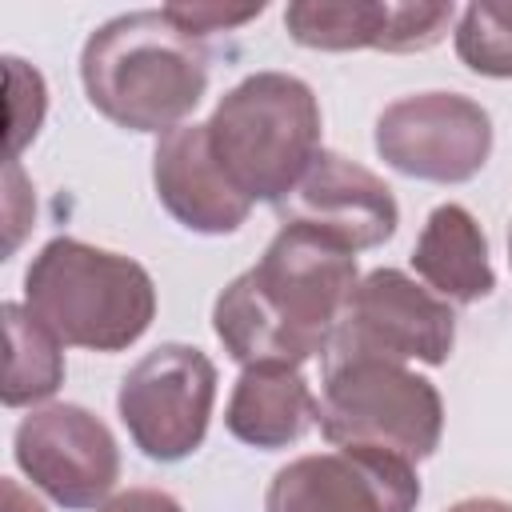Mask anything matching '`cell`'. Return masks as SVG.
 Returning a JSON list of instances; mask_svg holds the SVG:
<instances>
[{"mask_svg": "<svg viewBox=\"0 0 512 512\" xmlns=\"http://www.w3.org/2000/svg\"><path fill=\"white\" fill-rule=\"evenodd\" d=\"M356 284L352 248L308 224H280L264 256L216 296L212 328L244 368H300L332 348Z\"/></svg>", "mask_w": 512, "mask_h": 512, "instance_id": "cell-1", "label": "cell"}, {"mask_svg": "<svg viewBox=\"0 0 512 512\" xmlns=\"http://www.w3.org/2000/svg\"><path fill=\"white\" fill-rule=\"evenodd\" d=\"M416 504V464L372 448L300 456L264 492V512H416Z\"/></svg>", "mask_w": 512, "mask_h": 512, "instance_id": "cell-10", "label": "cell"}, {"mask_svg": "<svg viewBox=\"0 0 512 512\" xmlns=\"http://www.w3.org/2000/svg\"><path fill=\"white\" fill-rule=\"evenodd\" d=\"M20 472L64 508H96L120 480V448L100 416L80 404H48L16 424Z\"/></svg>", "mask_w": 512, "mask_h": 512, "instance_id": "cell-9", "label": "cell"}, {"mask_svg": "<svg viewBox=\"0 0 512 512\" xmlns=\"http://www.w3.org/2000/svg\"><path fill=\"white\" fill-rule=\"evenodd\" d=\"M412 268L440 300H456V304H476L496 288L488 240L464 204L432 208L412 248Z\"/></svg>", "mask_w": 512, "mask_h": 512, "instance_id": "cell-15", "label": "cell"}, {"mask_svg": "<svg viewBox=\"0 0 512 512\" xmlns=\"http://www.w3.org/2000/svg\"><path fill=\"white\" fill-rule=\"evenodd\" d=\"M152 184L168 216L204 236L236 232L252 212V200L220 168L208 124H180L156 140Z\"/></svg>", "mask_w": 512, "mask_h": 512, "instance_id": "cell-13", "label": "cell"}, {"mask_svg": "<svg viewBox=\"0 0 512 512\" xmlns=\"http://www.w3.org/2000/svg\"><path fill=\"white\" fill-rule=\"evenodd\" d=\"M4 72H8V160H16L20 148L40 132L48 92H44V76L28 68L20 56H8Z\"/></svg>", "mask_w": 512, "mask_h": 512, "instance_id": "cell-18", "label": "cell"}, {"mask_svg": "<svg viewBox=\"0 0 512 512\" xmlns=\"http://www.w3.org/2000/svg\"><path fill=\"white\" fill-rule=\"evenodd\" d=\"M320 432L336 448H372L408 464L436 452L444 404L432 380L384 356H328Z\"/></svg>", "mask_w": 512, "mask_h": 512, "instance_id": "cell-5", "label": "cell"}, {"mask_svg": "<svg viewBox=\"0 0 512 512\" xmlns=\"http://www.w3.org/2000/svg\"><path fill=\"white\" fill-rule=\"evenodd\" d=\"M456 56L496 80H512V0H480L460 12Z\"/></svg>", "mask_w": 512, "mask_h": 512, "instance_id": "cell-17", "label": "cell"}, {"mask_svg": "<svg viewBox=\"0 0 512 512\" xmlns=\"http://www.w3.org/2000/svg\"><path fill=\"white\" fill-rule=\"evenodd\" d=\"M508 260H512V232H508Z\"/></svg>", "mask_w": 512, "mask_h": 512, "instance_id": "cell-23", "label": "cell"}, {"mask_svg": "<svg viewBox=\"0 0 512 512\" xmlns=\"http://www.w3.org/2000/svg\"><path fill=\"white\" fill-rule=\"evenodd\" d=\"M0 512H44V504L20 488V480H0Z\"/></svg>", "mask_w": 512, "mask_h": 512, "instance_id": "cell-21", "label": "cell"}, {"mask_svg": "<svg viewBox=\"0 0 512 512\" xmlns=\"http://www.w3.org/2000/svg\"><path fill=\"white\" fill-rule=\"evenodd\" d=\"M24 308L60 344L120 352L148 332L156 316V284L120 252L56 236L24 272Z\"/></svg>", "mask_w": 512, "mask_h": 512, "instance_id": "cell-3", "label": "cell"}, {"mask_svg": "<svg viewBox=\"0 0 512 512\" xmlns=\"http://www.w3.org/2000/svg\"><path fill=\"white\" fill-rule=\"evenodd\" d=\"M96 512H184L176 504V496L160 492V488H128V492H116L112 500H104Z\"/></svg>", "mask_w": 512, "mask_h": 512, "instance_id": "cell-20", "label": "cell"}, {"mask_svg": "<svg viewBox=\"0 0 512 512\" xmlns=\"http://www.w3.org/2000/svg\"><path fill=\"white\" fill-rule=\"evenodd\" d=\"M452 4H400V0H296L284 8V28L296 44L320 52L384 48L424 52L444 40Z\"/></svg>", "mask_w": 512, "mask_h": 512, "instance_id": "cell-12", "label": "cell"}, {"mask_svg": "<svg viewBox=\"0 0 512 512\" xmlns=\"http://www.w3.org/2000/svg\"><path fill=\"white\" fill-rule=\"evenodd\" d=\"M88 104L128 132H172L208 88V52L164 8L124 12L100 24L80 52Z\"/></svg>", "mask_w": 512, "mask_h": 512, "instance_id": "cell-2", "label": "cell"}, {"mask_svg": "<svg viewBox=\"0 0 512 512\" xmlns=\"http://www.w3.org/2000/svg\"><path fill=\"white\" fill-rule=\"evenodd\" d=\"M448 512H512V504H504V500H496V496H472V500L452 504Z\"/></svg>", "mask_w": 512, "mask_h": 512, "instance_id": "cell-22", "label": "cell"}, {"mask_svg": "<svg viewBox=\"0 0 512 512\" xmlns=\"http://www.w3.org/2000/svg\"><path fill=\"white\" fill-rule=\"evenodd\" d=\"M0 316H4V340H8L4 384H0L4 408H24V404L48 400L64 384L60 340L24 304H4Z\"/></svg>", "mask_w": 512, "mask_h": 512, "instance_id": "cell-16", "label": "cell"}, {"mask_svg": "<svg viewBox=\"0 0 512 512\" xmlns=\"http://www.w3.org/2000/svg\"><path fill=\"white\" fill-rule=\"evenodd\" d=\"M276 212L284 224H308L352 252L380 248L400 224L392 188L364 164L324 148Z\"/></svg>", "mask_w": 512, "mask_h": 512, "instance_id": "cell-11", "label": "cell"}, {"mask_svg": "<svg viewBox=\"0 0 512 512\" xmlns=\"http://www.w3.org/2000/svg\"><path fill=\"white\" fill-rule=\"evenodd\" d=\"M376 152L404 176L464 184L488 164L492 120L460 92L400 96L376 116Z\"/></svg>", "mask_w": 512, "mask_h": 512, "instance_id": "cell-8", "label": "cell"}, {"mask_svg": "<svg viewBox=\"0 0 512 512\" xmlns=\"http://www.w3.org/2000/svg\"><path fill=\"white\" fill-rule=\"evenodd\" d=\"M208 140L228 180L252 204H280L320 156L316 92L288 72L244 76L212 108Z\"/></svg>", "mask_w": 512, "mask_h": 512, "instance_id": "cell-4", "label": "cell"}, {"mask_svg": "<svg viewBox=\"0 0 512 512\" xmlns=\"http://www.w3.org/2000/svg\"><path fill=\"white\" fill-rule=\"evenodd\" d=\"M216 404V364L192 344L144 352L120 380L116 408L148 460H184L204 444Z\"/></svg>", "mask_w": 512, "mask_h": 512, "instance_id": "cell-6", "label": "cell"}, {"mask_svg": "<svg viewBox=\"0 0 512 512\" xmlns=\"http://www.w3.org/2000/svg\"><path fill=\"white\" fill-rule=\"evenodd\" d=\"M316 420H320V400L312 396L304 372L284 364L244 368L224 408L228 432L240 444L268 452L296 444Z\"/></svg>", "mask_w": 512, "mask_h": 512, "instance_id": "cell-14", "label": "cell"}, {"mask_svg": "<svg viewBox=\"0 0 512 512\" xmlns=\"http://www.w3.org/2000/svg\"><path fill=\"white\" fill-rule=\"evenodd\" d=\"M456 344V316L448 300L420 288L396 268L368 272L340 316L328 356H384L396 364H444Z\"/></svg>", "mask_w": 512, "mask_h": 512, "instance_id": "cell-7", "label": "cell"}, {"mask_svg": "<svg viewBox=\"0 0 512 512\" xmlns=\"http://www.w3.org/2000/svg\"><path fill=\"white\" fill-rule=\"evenodd\" d=\"M264 12V4H248V8H224V4H164V16L192 40L212 36V32H228L240 28L248 20H256Z\"/></svg>", "mask_w": 512, "mask_h": 512, "instance_id": "cell-19", "label": "cell"}]
</instances>
